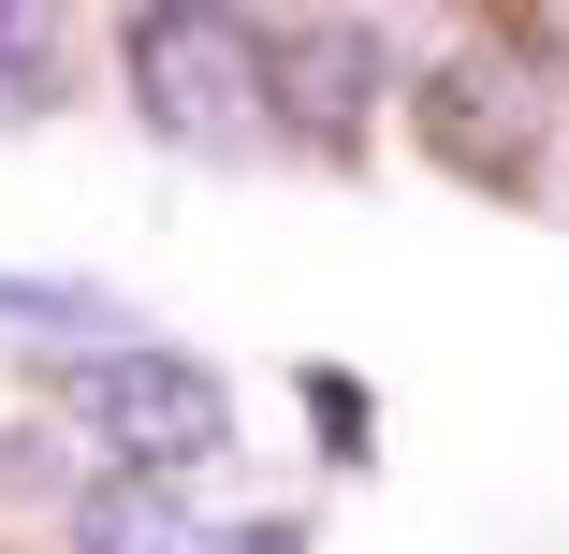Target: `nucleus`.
Instances as JSON below:
<instances>
[{
    "label": "nucleus",
    "instance_id": "obj_5",
    "mask_svg": "<svg viewBox=\"0 0 569 554\" xmlns=\"http://www.w3.org/2000/svg\"><path fill=\"white\" fill-rule=\"evenodd\" d=\"M73 554H190V482L102 467V482L73 496Z\"/></svg>",
    "mask_w": 569,
    "mask_h": 554
},
{
    "label": "nucleus",
    "instance_id": "obj_1",
    "mask_svg": "<svg viewBox=\"0 0 569 554\" xmlns=\"http://www.w3.org/2000/svg\"><path fill=\"white\" fill-rule=\"evenodd\" d=\"M59 409H73L118 467H147V482H190V467H219V453H234V380H219V365H190V351H147V336L88 351V365L59 380Z\"/></svg>",
    "mask_w": 569,
    "mask_h": 554
},
{
    "label": "nucleus",
    "instance_id": "obj_7",
    "mask_svg": "<svg viewBox=\"0 0 569 554\" xmlns=\"http://www.w3.org/2000/svg\"><path fill=\"white\" fill-rule=\"evenodd\" d=\"M44 73H59V30L44 16H0V118H16V102L44 118Z\"/></svg>",
    "mask_w": 569,
    "mask_h": 554
},
{
    "label": "nucleus",
    "instance_id": "obj_9",
    "mask_svg": "<svg viewBox=\"0 0 569 554\" xmlns=\"http://www.w3.org/2000/svg\"><path fill=\"white\" fill-rule=\"evenodd\" d=\"M219 554H307V525H249V540H219Z\"/></svg>",
    "mask_w": 569,
    "mask_h": 554
},
{
    "label": "nucleus",
    "instance_id": "obj_3",
    "mask_svg": "<svg viewBox=\"0 0 569 554\" xmlns=\"http://www.w3.org/2000/svg\"><path fill=\"white\" fill-rule=\"evenodd\" d=\"M366 88H380V30H351V16H263V102L307 118V147H351Z\"/></svg>",
    "mask_w": 569,
    "mask_h": 554
},
{
    "label": "nucleus",
    "instance_id": "obj_6",
    "mask_svg": "<svg viewBox=\"0 0 569 554\" xmlns=\"http://www.w3.org/2000/svg\"><path fill=\"white\" fill-rule=\"evenodd\" d=\"M0 306H16L30 336H102V321H132V306H102V292H73V278H0Z\"/></svg>",
    "mask_w": 569,
    "mask_h": 554
},
{
    "label": "nucleus",
    "instance_id": "obj_8",
    "mask_svg": "<svg viewBox=\"0 0 569 554\" xmlns=\"http://www.w3.org/2000/svg\"><path fill=\"white\" fill-rule=\"evenodd\" d=\"M307 409H321V437H336V453H366V394H351V380H336V365L307 380Z\"/></svg>",
    "mask_w": 569,
    "mask_h": 554
},
{
    "label": "nucleus",
    "instance_id": "obj_2",
    "mask_svg": "<svg viewBox=\"0 0 569 554\" xmlns=\"http://www.w3.org/2000/svg\"><path fill=\"white\" fill-rule=\"evenodd\" d=\"M132 118L176 147H249L263 132V30L249 16H132Z\"/></svg>",
    "mask_w": 569,
    "mask_h": 554
},
{
    "label": "nucleus",
    "instance_id": "obj_4",
    "mask_svg": "<svg viewBox=\"0 0 569 554\" xmlns=\"http://www.w3.org/2000/svg\"><path fill=\"white\" fill-rule=\"evenodd\" d=\"M423 147H438L452 175H497V190H511V175L540 161V88H526L511 59H452V73L423 88Z\"/></svg>",
    "mask_w": 569,
    "mask_h": 554
}]
</instances>
